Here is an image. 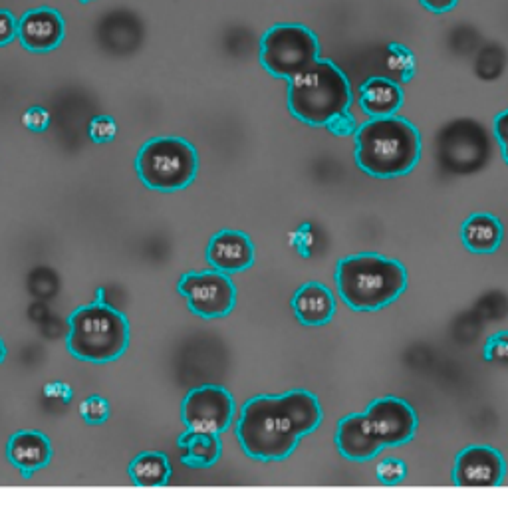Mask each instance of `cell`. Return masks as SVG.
<instances>
[{
    "mask_svg": "<svg viewBox=\"0 0 508 518\" xmlns=\"http://www.w3.org/2000/svg\"><path fill=\"white\" fill-rule=\"evenodd\" d=\"M4 358H6V348H4V342L0 340V364H2Z\"/></svg>",
    "mask_w": 508,
    "mask_h": 518,
    "instance_id": "31",
    "label": "cell"
},
{
    "mask_svg": "<svg viewBox=\"0 0 508 518\" xmlns=\"http://www.w3.org/2000/svg\"><path fill=\"white\" fill-rule=\"evenodd\" d=\"M135 167L145 187L173 193L185 189L195 179L199 159L193 145L185 139L155 137L141 147Z\"/></svg>",
    "mask_w": 508,
    "mask_h": 518,
    "instance_id": "6",
    "label": "cell"
},
{
    "mask_svg": "<svg viewBox=\"0 0 508 518\" xmlns=\"http://www.w3.org/2000/svg\"><path fill=\"white\" fill-rule=\"evenodd\" d=\"M66 26L60 12L52 8H34L18 22V38L30 52H50L64 40Z\"/></svg>",
    "mask_w": 508,
    "mask_h": 518,
    "instance_id": "12",
    "label": "cell"
},
{
    "mask_svg": "<svg viewBox=\"0 0 508 518\" xmlns=\"http://www.w3.org/2000/svg\"><path fill=\"white\" fill-rule=\"evenodd\" d=\"M209 264L225 274H237L251 268L254 247L251 239L239 231H221L207 247Z\"/></svg>",
    "mask_w": 508,
    "mask_h": 518,
    "instance_id": "13",
    "label": "cell"
},
{
    "mask_svg": "<svg viewBox=\"0 0 508 518\" xmlns=\"http://www.w3.org/2000/svg\"><path fill=\"white\" fill-rule=\"evenodd\" d=\"M495 135L499 139V143H505L508 139V110L499 114L495 120Z\"/></svg>",
    "mask_w": 508,
    "mask_h": 518,
    "instance_id": "30",
    "label": "cell"
},
{
    "mask_svg": "<svg viewBox=\"0 0 508 518\" xmlns=\"http://www.w3.org/2000/svg\"><path fill=\"white\" fill-rule=\"evenodd\" d=\"M181 419L193 431L225 433L235 419L233 395L219 386L193 389L183 401Z\"/></svg>",
    "mask_w": 508,
    "mask_h": 518,
    "instance_id": "9",
    "label": "cell"
},
{
    "mask_svg": "<svg viewBox=\"0 0 508 518\" xmlns=\"http://www.w3.org/2000/svg\"><path fill=\"white\" fill-rule=\"evenodd\" d=\"M336 445L340 453L350 461L374 459L383 449L376 441L374 433L370 431L364 413H354L340 421L338 433H336Z\"/></svg>",
    "mask_w": 508,
    "mask_h": 518,
    "instance_id": "15",
    "label": "cell"
},
{
    "mask_svg": "<svg viewBox=\"0 0 508 518\" xmlns=\"http://www.w3.org/2000/svg\"><path fill=\"white\" fill-rule=\"evenodd\" d=\"M18 36V22L8 10H0V46L12 42Z\"/></svg>",
    "mask_w": 508,
    "mask_h": 518,
    "instance_id": "28",
    "label": "cell"
},
{
    "mask_svg": "<svg viewBox=\"0 0 508 518\" xmlns=\"http://www.w3.org/2000/svg\"><path fill=\"white\" fill-rule=\"evenodd\" d=\"M461 239L471 253L491 255L499 249L503 241V225L497 217L487 213H477L467 219L461 229Z\"/></svg>",
    "mask_w": 508,
    "mask_h": 518,
    "instance_id": "18",
    "label": "cell"
},
{
    "mask_svg": "<svg viewBox=\"0 0 508 518\" xmlns=\"http://www.w3.org/2000/svg\"><path fill=\"white\" fill-rule=\"evenodd\" d=\"M340 296L354 310H380L407 286L405 268L381 255H358L338 262Z\"/></svg>",
    "mask_w": 508,
    "mask_h": 518,
    "instance_id": "4",
    "label": "cell"
},
{
    "mask_svg": "<svg viewBox=\"0 0 508 518\" xmlns=\"http://www.w3.org/2000/svg\"><path fill=\"white\" fill-rule=\"evenodd\" d=\"M320 42L300 24H276L260 40V64L274 78L292 80L318 60Z\"/></svg>",
    "mask_w": 508,
    "mask_h": 518,
    "instance_id": "7",
    "label": "cell"
},
{
    "mask_svg": "<svg viewBox=\"0 0 508 518\" xmlns=\"http://www.w3.org/2000/svg\"><path fill=\"white\" fill-rule=\"evenodd\" d=\"M364 415L381 447L403 445L415 435L417 429L415 411L397 397H381L368 407Z\"/></svg>",
    "mask_w": 508,
    "mask_h": 518,
    "instance_id": "10",
    "label": "cell"
},
{
    "mask_svg": "<svg viewBox=\"0 0 508 518\" xmlns=\"http://www.w3.org/2000/svg\"><path fill=\"white\" fill-rule=\"evenodd\" d=\"M387 64L403 82L409 80L413 76V72H415V58L401 44H391L389 46V50H387Z\"/></svg>",
    "mask_w": 508,
    "mask_h": 518,
    "instance_id": "21",
    "label": "cell"
},
{
    "mask_svg": "<svg viewBox=\"0 0 508 518\" xmlns=\"http://www.w3.org/2000/svg\"><path fill=\"white\" fill-rule=\"evenodd\" d=\"M352 88L346 74L330 60H316L304 72L288 80V108L308 126H326L348 112Z\"/></svg>",
    "mask_w": 508,
    "mask_h": 518,
    "instance_id": "3",
    "label": "cell"
},
{
    "mask_svg": "<svg viewBox=\"0 0 508 518\" xmlns=\"http://www.w3.org/2000/svg\"><path fill=\"white\" fill-rule=\"evenodd\" d=\"M80 2H92V0H80Z\"/></svg>",
    "mask_w": 508,
    "mask_h": 518,
    "instance_id": "33",
    "label": "cell"
},
{
    "mask_svg": "<svg viewBox=\"0 0 508 518\" xmlns=\"http://www.w3.org/2000/svg\"><path fill=\"white\" fill-rule=\"evenodd\" d=\"M326 128L332 131L334 135L348 137V135H352V133L358 131V124H356V118H354L350 112H344V114L332 118V120L326 124Z\"/></svg>",
    "mask_w": 508,
    "mask_h": 518,
    "instance_id": "26",
    "label": "cell"
},
{
    "mask_svg": "<svg viewBox=\"0 0 508 518\" xmlns=\"http://www.w3.org/2000/svg\"><path fill=\"white\" fill-rule=\"evenodd\" d=\"M177 290L187 298L193 314L213 320L227 316L237 304V288L229 274L219 270L187 272Z\"/></svg>",
    "mask_w": 508,
    "mask_h": 518,
    "instance_id": "8",
    "label": "cell"
},
{
    "mask_svg": "<svg viewBox=\"0 0 508 518\" xmlns=\"http://www.w3.org/2000/svg\"><path fill=\"white\" fill-rule=\"evenodd\" d=\"M8 461L22 471L24 479L38 469H44L52 459V445L40 431H20L10 437L6 445Z\"/></svg>",
    "mask_w": 508,
    "mask_h": 518,
    "instance_id": "14",
    "label": "cell"
},
{
    "mask_svg": "<svg viewBox=\"0 0 508 518\" xmlns=\"http://www.w3.org/2000/svg\"><path fill=\"white\" fill-rule=\"evenodd\" d=\"M322 421L318 399L294 389L280 397L260 395L245 403L237 437L243 451L258 461H282L298 445V439L312 433Z\"/></svg>",
    "mask_w": 508,
    "mask_h": 518,
    "instance_id": "1",
    "label": "cell"
},
{
    "mask_svg": "<svg viewBox=\"0 0 508 518\" xmlns=\"http://www.w3.org/2000/svg\"><path fill=\"white\" fill-rule=\"evenodd\" d=\"M455 485L473 489H491L503 483L505 459L503 455L485 445H473L461 451L455 463Z\"/></svg>",
    "mask_w": 508,
    "mask_h": 518,
    "instance_id": "11",
    "label": "cell"
},
{
    "mask_svg": "<svg viewBox=\"0 0 508 518\" xmlns=\"http://www.w3.org/2000/svg\"><path fill=\"white\" fill-rule=\"evenodd\" d=\"M24 126L30 131H46L50 126V114L44 108H30L24 118H22Z\"/></svg>",
    "mask_w": 508,
    "mask_h": 518,
    "instance_id": "27",
    "label": "cell"
},
{
    "mask_svg": "<svg viewBox=\"0 0 508 518\" xmlns=\"http://www.w3.org/2000/svg\"><path fill=\"white\" fill-rule=\"evenodd\" d=\"M501 147H503V155H505V161L508 163V139L505 143H501Z\"/></svg>",
    "mask_w": 508,
    "mask_h": 518,
    "instance_id": "32",
    "label": "cell"
},
{
    "mask_svg": "<svg viewBox=\"0 0 508 518\" xmlns=\"http://www.w3.org/2000/svg\"><path fill=\"white\" fill-rule=\"evenodd\" d=\"M116 133H118L116 120L110 118V116H98L90 124V137L96 143H108V141H112L116 137Z\"/></svg>",
    "mask_w": 508,
    "mask_h": 518,
    "instance_id": "25",
    "label": "cell"
},
{
    "mask_svg": "<svg viewBox=\"0 0 508 518\" xmlns=\"http://www.w3.org/2000/svg\"><path fill=\"white\" fill-rule=\"evenodd\" d=\"M292 308L302 324L322 326L332 320L336 312V300L326 286L310 282L298 288V292L292 298Z\"/></svg>",
    "mask_w": 508,
    "mask_h": 518,
    "instance_id": "16",
    "label": "cell"
},
{
    "mask_svg": "<svg viewBox=\"0 0 508 518\" xmlns=\"http://www.w3.org/2000/svg\"><path fill=\"white\" fill-rule=\"evenodd\" d=\"M66 338L68 352L92 364H108L124 356L129 344V324L126 316L106 302H92L78 308L70 320Z\"/></svg>",
    "mask_w": 508,
    "mask_h": 518,
    "instance_id": "5",
    "label": "cell"
},
{
    "mask_svg": "<svg viewBox=\"0 0 508 518\" xmlns=\"http://www.w3.org/2000/svg\"><path fill=\"white\" fill-rule=\"evenodd\" d=\"M80 413H82L86 423L100 425L110 417V403L104 397L94 395V397H88L86 401H82Z\"/></svg>",
    "mask_w": 508,
    "mask_h": 518,
    "instance_id": "22",
    "label": "cell"
},
{
    "mask_svg": "<svg viewBox=\"0 0 508 518\" xmlns=\"http://www.w3.org/2000/svg\"><path fill=\"white\" fill-rule=\"evenodd\" d=\"M485 360L489 364L508 368V332H499L489 338L485 346Z\"/></svg>",
    "mask_w": 508,
    "mask_h": 518,
    "instance_id": "23",
    "label": "cell"
},
{
    "mask_svg": "<svg viewBox=\"0 0 508 518\" xmlns=\"http://www.w3.org/2000/svg\"><path fill=\"white\" fill-rule=\"evenodd\" d=\"M421 157L419 131L403 118H374L356 131V161L372 177L409 173Z\"/></svg>",
    "mask_w": 508,
    "mask_h": 518,
    "instance_id": "2",
    "label": "cell"
},
{
    "mask_svg": "<svg viewBox=\"0 0 508 518\" xmlns=\"http://www.w3.org/2000/svg\"><path fill=\"white\" fill-rule=\"evenodd\" d=\"M407 467L399 459H385L378 465V479L385 485H397L405 479Z\"/></svg>",
    "mask_w": 508,
    "mask_h": 518,
    "instance_id": "24",
    "label": "cell"
},
{
    "mask_svg": "<svg viewBox=\"0 0 508 518\" xmlns=\"http://www.w3.org/2000/svg\"><path fill=\"white\" fill-rule=\"evenodd\" d=\"M177 443L183 451V463L189 467L205 469L221 459L223 443L219 439V433L187 429L183 435H179Z\"/></svg>",
    "mask_w": 508,
    "mask_h": 518,
    "instance_id": "19",
    "label": "cell"
},
{
    "mask_svg": "<svg viewBox=\"0 0 508 518\" xmlns=\"http://www.w3.org/2000/svg\"><path fill=\"white\" fill-rule=\"evenodd\" d=\"M129 477L137 487H163L171 479L169 459L161 453H141L129 463Z\"/></svg>",
    "mask_w": 508,
    "mask_h": 518,
    "instance_id": "20",
    "label": "cell"
},
{
    "mask_svg": "<svg viewBox=\"0 0 508 518\" xmlns=\"http://www.w3.org/2000/svg\"><path fill=\"white\" fill-rule=\"evenodd\" d=\"M360 106L372 118L395 116L403 106V90L389 78H370L360 88Z\"/></svg>",
    "mask_w": 508,
    "mask_h": 518,
    "instance_id": "17",
    "label": "cell"
},
{
    "mask_svg": "<svg viewBox=\"0 0 508 518\" xmlns=\"http://www.w3.org/2000/svg\"><path fill=\"white\" fill-rule=\"evenodd\" d=\"M457 2H459V0H421V4H423L427 10L435 12V14H443V12L451 10Z\"/></svg>",
    "mask_w": 508,
    "mask_h": 518,
    "instance_id": "29",
    "label": "cell"
}]
</instances>
